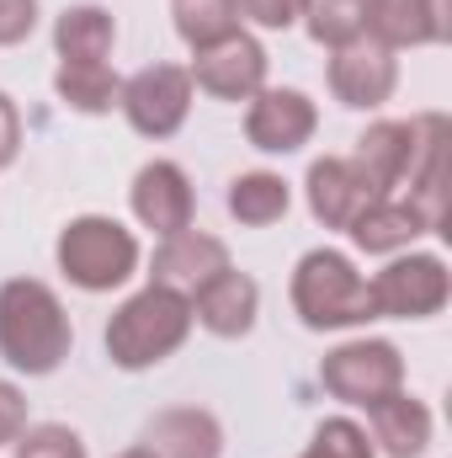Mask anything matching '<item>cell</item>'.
<instances>
[{
    "instance_id": "4dcf8cb0",
    "label": "cell",
    "mask_w": 452,
    "mask_h": 458,
    "mask_svg": "<svg viewBox=\"0 0 452 458\" xmlns=\"http://www.w3.org/2000/svg\"><path fill=\"white\" fill-rule=\"evenodd\" d=\"M117 458H155L149 448H128V454H117Z\"/></svg>"
},
{
    "instance_id": "9a60e30c",
    "label": "cell",
    "mask_w": 452,
    "mask_h": 458,
    "mask_svg": "<svg viewBox=\"0 0 452 458\" xmlns=\"http://www.w3.org/2000/svg\"><path fill=\"white\" fill-rule=\"evenodd\" d=\"M378 48H426L437 38H448L442 5L437 0H367V27Z\"/></svg>"
},
{
    "instance_id": "ac0fdd59",
    "label": "cell",
    "mask_w": 452,
    "mask_h": 458,
    "mask_svg": "<svg viewBox=\"0 0 452 458\" xmlns=\"http://www.w3.org/2000/svg\"><path fill=\"white\" fill-rule=\"evenodd\" d=\"M372 437L383 443L389 458H421L431 443V411L415 400V394H389L372 405Z\"/></svg>"
},
{
    "instance_id": "e0dca14e",
    "label": "cell",
    "mask_w": 452,
    "mask_h": 458,
    "mask_svg": "<svg viewBox=\"0 0 452 458\" xmlns=\"http://www.w3.org/2000/svg\"><path fill=\"white\" fill-rule=\"evenodd\" d=\"M356 165L367 171V182L378 192L405 182L410 165H415V123H372L356 139Z\"/></svg>"
},
{
    "instance_id": "6da1fadb",
    "label": "cell",
    "mask_w": 452,
    "mask_h": 458,
    "mask_svg": "<svg viewBox=\"0 0 452 458\" xmlns=\"http://www.w3.org/2000/svg\"><path fill=\"white\" fill-rule=\"evenodd\" d=\"M0 357L16 373H54L70 357V315L38 277H11L0 288Z\"/></svg>"
},
{
    "instance_id": "d6986e66",
    "label": "cell",
    "mask_w": 452,
    "mask_h": 458,
    "mask_svg": "<svg viewBox=\"0 0 452 458\" xmlns=\"http://www.w3.org/2000/svg\"><path fill=\"white\" fill-rule=\"evenodd\" d=\"M351 240L362 245V250H372V256H383V250H399V245H410L415 234H431V225L421 219V208L405 198V203H389V198H372L356 219H351Z\"/></svg>"
},
{
    "instance_id": "8992f818",
    "label": "cell",
    "mask_w": 452,
    "mask_h": 458,
    "mask_svg": "<svg viewBox=\"0 0 452 458\" xmlns=\"http://www.w3.org/2000/svg\"><path fill=\"white\" fill-rule=\"evenodd\" d=\"M117 107L128 113L133 133H144V139H171V133L187 123V113H192V75L176 70V64H149V70H138V75L122 86Z\"/></svg>"
},
{
    "instance_id": "603a6c76",
    "label": "cell",
    "mask_w": 452,
    "mask_h": 458,
    "mask_svg": "<svg viewBox=\"0 0 452 458\" xmlns=\"http://www.w3.org/2000/svg\"><path fill=\"white\" fill-rule=\"evenodd\" d=\"M176 32L192 48H213L239 32V0H176Z\"/></svg>"
},
{
    "instance_id": "ba28073f",
    "label": "cell",
    "mask_w": 452,
    "mask_h": 458,
    "mask_svg": "<svg viewBox=\"0 0 452 458\" xmlns=\"http://www.w3.org/2000/svg\"><path fill=\"white\" fill-rule=\"evenodd\" d=\"M187 75L219 102H245V97H255L266 86V48L255 38L234 32L224 43H213V48H197V64Z\"/></svg>"
},
{
    "instance_id": "4fadbf2b",
    "label": "cell",
    "mask_w": 452,
    "mask_h": 458,
    "mask_svg": "<svg viewBox=\"0 0 452 458\" xmlns=\"http://www.w3.org/2000/svg\"><path fill=\"white\" fill-rule=\"evenodd\" d=\"M229 267V245L203 234V229H181V234H165V245L155 250V267L149 277L160 288H176V293H197L208 277H219Z\"/></svg>"
},
{
    "instance_id": "ffe728a7",
    "label": "cell",
    "mask_w": 452,
    "mask_h": 458,
    "mask_svg": "<svg viewBox=\"0 0 452 458\" xmlns=\"http://www.w3.org/2000/svg\"><path fill=\"white\" fill-rule=\"evenodd\" d=\"M113 38L117 27L102 5H70L54 27V48L64 64H102L113 54Z\"/></svg>"
},
{
    "instance_id": "5b68a950",
    "label": "cell",
    "mask_w": 452,
    "mask_h": 458,
    "mask_svg": "<svg viewBox=\"0 0 452 458\" xmlns=\"http://www.w3.org/2000/svg\"><path fill=\"white\" fill-rule=\"evenodd\" d=\"M320 384L346 405H378L405 384V357L394 342H346L320 362Z\"/></svg>"
},
{
    "instance_id": "7c38bea8",
    "label": "cell",
    "mask_w": 452,
    "mask_h": 458,
    "mask_svg": "<svg viewBox=\"0 0 452 458\" xmlns=\"http://www.w3.org/2000/svg\"><path fill=\"white\" fill-rule=\"evenodd\" d=\"M372 198H383V192L367 182V171L356 160L325 155V160L309 165V208H314V219L325 229H346Z\"/></svg>"
},
{
    "instance_id": "d4e9b609",
    "label": "cell",
    "mask_w": 452,
    "mask_h": 458,
    "mask_svg": "<svg viewBox=\"0 0 452 458\" xmlns=\"http://www.w3.org/2000/svg\"><path fill=\"white\" fill-rule=\"evenodd\" d=\"M304 458H372V443H367V432L356 427V421H325L320 432H314V443L304 448Z\"/></svg>"
},
{
    "instance_id": "83f0119b",
    "label": "cell",
    "mask_w": 452,
    "mask_h": 458,
    "mask_svg": "<svg viewBox=\"0 0 452 458\" xmlns=\"http://www.w3.org/2000/svg\"><path fill=\"white\" fill-rule=\"evenodd\" d=\"M239 5H245V16L261 21V27H293L309 0H239Z\"/></svg>"
},
{
    "instance_id": "277c9868",
    "label": "cell",
    "mask_w": 452,
    "mask_h": 458,
    "mask_svg": "<svg viewBox=\"0 0 452 458\" xmlns=\"http://www.w3.org/2000/svg\"><path fill=\"white\" fill-rule=\"evenodd\" d=\"M133 267H138V240L117 219L86 214L59 234V272L86 293H107L117 283H128Z\"/></svg>"
},
{
    "instance_id": "3957f363",
    "label": "cell",
    "mask_w": 452,
    "mask_h": 458,
    "mask_svg": "<svg viewBox=\"0 0 452 458\" xmlns=\"http://www.w3.org/2000/svg\"><path fill=\"white\" fill-rule=\"evenodd\" d=\"M293 310L304 315L309 331H346L378 320L367 283L340 250H309L293 272Z\"/></svg>"
},
{
    "instance_id": "cb8c5ba5",
    "label": "cell",
    "mask_w": 452,
    "mask_h": 458,
    "mask_svg": "<svg viewBox=\"0 0 452 458\" xmlns=\"http://www.w3.org/2000/svg\"><path fill=\"white\" fill-rule=\"evenodd\" d=\"M304 16H309V38H314V43L346 48V43H356L362 27H367V0H309Z\"/></svg>"
},
{
    "instance_id": "30bf717a",
    "label": "cell",
    "mask_w": 452,
    "mask_h": 458,
    "mask_svg": "<svg viewBox=\"0 0 452 458\" xmlns=\"http://www.w3.org/2000/svg\"><path fill=\"white\" fill-rule=\"evenodd\" d=\"M394 86H399V64H394L389 48H378L367 38L336 48V59H331V91H336L346 107H362V113L367 107H383L394 97Z\"/></svg>"
},
{
    "instance_id": "f1b7e54d",
    "label": "cell",
    "mask_w": 452,
    "mask_h": 458,
    "mask_svg": "<svg viewBox=\"0 0 452 458\" xmlns=\"http://www.w3.org/2000/svg\"><path fill=\"white\" fill-rule=\"evenodd\" d=\"M38 21V0H0V43H21Z\"/></svg>"
},
{
    "instance_id": "7402d4cb",
    "label": "cell",
    "mask_w": 452,
    "mask_h": 458,
    "mask_svg": "<svg viewBox=\"0 0 452 458\" xmlns=\"http://www.w3.org/2000/svg\"><path fill=\"white\" fill-rule=\"evenodd\" d=\"M288 203H293V198H288V182L272 176V171H250V176H239V182L229 187V214L250 229L277 225V219L288 214Z\"/></svg>"
},
{
    "instance_id": "52a82bcc",
    "label": "cell",
    "mask_w": 452,
    "mask_h": 458,
    "mask_svg": "<svg viewBox=\"0 0 452 458\" xmlns=\"http://www.w3.org/2000/svg\"><path fill=\"white\" fill-rule=\"evenodd\" d=\"M367 293H372V310L389 320H426L448 304L452 283L437 256H405V261H389L367 283Z\"/></svg>"
},
{
    "instance_id": "9c48e42d",
    "label": "cell",
    "mask_w": 452,
    "mask_h": 458,
    "mask_svg": "<svg viewBox=\"0 0 452 458\" xmlns=\"http://www.w3.org/2000/svg\"><path fill=\"white\" fill-rule=\"evenodd\" d=\"M314 102L304 91H255L250 113H245V139L266 155H293L314 139Z\"/></svg>"
},
{
    "instance_id": "4316f807",
    "label": "cell",
    "mask_w": 452,
    "mask_h": 458,
    "mask_svg": "<svg viewBox=\"0 0 452 458\" xmlns=\"http://www.w3.org/2000/svg\"><path fill=\"white\" fill-rule=\"evenodd\" d=\"M27 432V400H21V389L16 384H5L0 378V448L5 443H16Z\"/></svg>"
},
{
    "instance_id": "2e32d148",
    "label": "cell",
    "mask_w": 452,
    "mask_h": 458,
    "mask_svg": "<svg viewBox=\"0 0 452 458\" xmlns=\"http://www.w3.org/2000/svg\"><path fill=\"white\" fill-rule=\"evenodd\" d=\"M144 448L155 458H219L224 454V432H219V421L208 411L176 405V411H160L144 427Z\"/></svg>"
},
{
    "instance_id": "44dd1931",
    "label": "cell",
    "mask_w": 452,
    "mask_h": 458,
    "mask_svg": "<svg viewBox=\"0 0 452 458\" xmlns=\"http://www.w3.org/2000/svg\"><path fill=\"white\" fill-rule=\"evenodd\" d=\"M54 91L75 113H113L117 97H122V81H117L107 64H59Z\"/></svg>"
},
{
    "instance_id": "8fae6325",
    "label": "cell",
    "mask_w": 452,
    "mask_h": 458,
    "mask_svg": "<svg viewBox=\"0 0 452 458\" xmlns=\"http://www.w3.org/2000/svg\"><path fill=\"white\" fill-rule=\"evenodd\" d=\"M192 182L176 160H149L133 176V214L138 225H149L155 234H181L192 229Z\"/></svg>"
},
{
    "instance_id": "5bb4252c",
    "label": "cell",
    "mask_w": 452,
    "mask_h": 458,
    "mask_svg": "<svg viewBox=\"0 0 452 458\" xmlns=\"http://www.w3.org/2000/svg\"><path fill=\"white\" fill-rule=\"evenodd\" d=\"M255 304H261V288H255L245 272L224 267L219 277H208V283L192 293V320H203V331L234 342V336H245V331L255 326Z\"/></svg>"
},
{
    "instance_id": "f546056e",
    "label": "cell",
    "mask_w": 452,
    "mask_h": 458,
    "mask_svg": "<svg viewBox=\"0 0 452 458\" xmlns=\"http://www.w3.org/2000/svg\"><path fill=\"white\" fill-rule=\"evenodd\" d=\"M16 149H21V117H16V107H11V97L0 91V165H11Z\"/></svg>"
},
{
    "instance_id": "484cf974",
    "label": "cell",
    "mask_w": 452,
    "mask_h": 458,
    "mask_svg": "<svg viewBox=\"0 0 452 458\" xmlns=\"http://www.w3.org/2000/svg\"><path fill=\"white\" fill-rule=\"evenodd\" d=\"M11 448H16V458H86L80 432H70V427H32Z\"/></svg>"
},
{
    "instance_id": "7a4b0ae2",
    "label": "cell",
    "mask_w": 452,
    "mask_h": 458,
    "mask_svg": "<svg viewBox=\"0 0 452 458\" xmlns=\"http://www.w3.org/2000/svg\"><path fill=\"white\" fill-rule=\"evenodd\" d=\"M187 331H192V299L176 293V288L149 283L144 293H133L113 315L107 357L117 368H128V373L133 368H155V362H165L176 346L187 342Z\"/></svg>"
}]
</instances>
